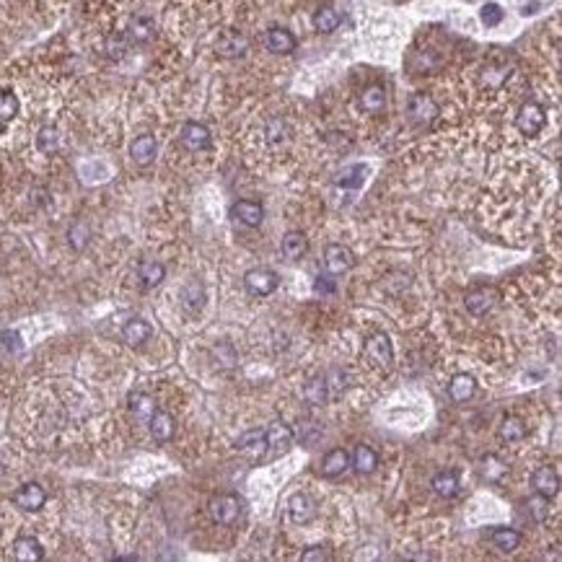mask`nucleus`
I'll return each mask as SVG.
<instances>
[{"instance_id":"nucleus-2","label":"nucleus","mask_w":562,"mask_h":562,"mask_svg":"<svg viewBox=\"0 0 562 562\" xmlns=\"http://www.w3.org/2000/svg\"><path fill=\"white\" fill-rule=\"evenodd\" d=\"M244 285H246V291L251 296H272V293L278 291L280 278L278 272L270 270V267H254L244 275Z\"/></svg>"},{"instance_id":"nucleus-24","label":"nucleus","mask_w":562,"mask_h":562,"mask_svg":"<svg viewBox=\"0 0 562 562\" xmlns=\"http://www.w3.org/2000/svg\"><path fill=\"white\" fill-rule=\"evenodd\" d=\"M490 541L500 552H516L521 544V534L516 529H506V526H498L490 531Z\"/></svg>"},{"instance_id":"nucleus-46","label":"nucleus","mask_w":562,"mask_h":562,"mask_svg":"<svg viewBox=\"0 0 562 562\" xmlns=\"http://www.w3.org/2000/svg\"><path fill=\"white\" fill-rule=\"evenodd\" d=\"M3 342H6V348L14 350V353L21 350V337L16 335V332H3Z\"/></svg>"},{"instance_id":"nucleus-7","label":"nucleus","mask_w":562,"mask_h":562,"mask_svg":"<svg viewBox=\"0 0 562 562\" xmlns=\"http://www.w3.org/2000/svg\"><path fill=\"white\" fill-rule=\"evenodd\" d=\"M249 50V39L241 34V31H236V28H228L218 36V42H215V52L226 60H236V57H244Z\"/></svg>"},{"instance_id":"nucleus-39","label":"nucleus","mask_w":562,"mask_h":562,"mask_svg":"<svg viewBox=\"0 0 562 562\" xmlns=\"http://www.w3.org/2000/svg\"><path fill=\"white\" fill-rule=\"evenodd\" d=\"M16 114H19V99H16V93L0 88V122H11Z\"/></svg>"},{"instance_id":"nucleus-33","label":"nucleus","mask_w":562,"mask_h":562,"mask_svg":"<svg viewBox=\"0 0 562 562\" xmlns=\"http://www.w3.org/2000/svg\"><path fill=\"white\" fill-rule=\"evenodd\" d=\"M130 412L135 415V420H140V422H148L150 420V415L156 412V405H153V399L148 397V394H132L130 397Z\"/></svg>"},{"instance_id":"nucleus-11","label":"nucleus","mask_w":562,"mask_h":562,"mask_svg":"<svg viewBox=\"0 0 562 562\" xmlns=\"http://www.w3.org/2000/svg\"><path fill=\"white\" fill-rule=\"evenodd\" d=\"M288 516H291V521L293 524H298V526L311 524V521L316 519V503L308 498L306 492H296V495H291V500H288Z\"/></svg>"},{"instance_id":"nucleus-31","label":"nucleus","mask_w":562,"mask_h":562,"mask_svg":"<svg viewBox=\"0 0 562 562\" xmlns=\"http://www.w3.org/2000/svg\"><path fill=\"white\" fill-rule=\"evenodd\" d=\"M166 278V270L164 264L158 262H142L140 267H137V280H140L142 288H156L161 280Z\"/></svg>"},{"instance_id":"nucleus-44","label":"nucleus","mask_w":562,"mask_h":562,"mask_svg":"<svg viewBox=\"0 0 562 562\" xmlns=\"http://www.w3.org/2000/svg\"><path fill=\"white\" fill-rule=\"evenodd\" d=\"M329 549L327 547H308L303 555H301V560L303 562H321V560H329Z\"/></svg>"},{"instance_id":"nucleus-28","label":"nucleus","mask_w":562,"mask_h":562,"mask_svg":"<svg viewBox=\"0 0 562 562\" xmlns=\"http://www.w3.org/2000/svg\"><path fill=\"white\" fill-rule=\"evenodd\" d=\"M350 467H355L358 474H370V472L378 467V456L370 446H358L353 459H350Z\"/></svg>"},{"instance_id":"nucleus-5","label":"nucleus","mask_w":562,"mask_h":562,"mask_svg":"<svg viewBox=\"0 0 562 562\" xmlns=\"http://www.w3.org/2000/svg\"><path fill=\"white\" fill-rule=\"evenodd\" d=\"M407 114L415 125H430L438 117V104L427 93H412L407 101Z\"/></svg>"},{"instance_id":"nucleus-38","label":"nucleus","mask_w":562,"mask_h":562,"mask_svg":"<svg viewBox=\"0 0 562 562\" xmlns=\"http://www.w3.org/2000/svg\"><path fill=\"white\" fill-rule=\"evenodd\" d=\"M36 148L42 153H55L60 148V132L55 128H42L36 135Z\"/></svg>"},{"instance_id":"nucleus-3","label":"nucleus","mask_w":562,"mask_h":562,"mask_svg":"<svg viewBox=\"0 0 562 562\" xmlns=\"http://www.w3.org/2000/svg\"><path fill=\"white\" fill-rule=\"evenodd\" d=\"M241 516V500L236 495H218L210 500V519L218 526H234Z\"/></svg>"},{"instance_id":"nucleus-29","label":"nucleus","mask_w":562,"mask_h":562,"mask_svg":"<svg viewBox=\"0 0 562 562\" xmlns=\"http://www.w3.org/2000/svg\"><path fill=\"white\" fill-rule=\"evenodd\" d=\"M122 337H125V342L128 345H132V348H137V345H142V342H148L150 337V324L142 319H132L125 324V329H122Z\"/></svg>"},{"instance_id":"nucleus-18","label":"nucleus","mask_w":562,"mask_h":562,"mask_svg":"<svg viewBox=\"0 0 562 562\" xmlns=\"http://www.w3.org/2000/svg\"><path fill=\"white\" fill-rule=\"evenodd\" d=\"M156 153H158V142L153 135H140L130 145V156H132V161L137 166H148L156 158Z\"/></svg>"},{"instance_id":"nucleus-26","label":"nucleus","mask_w":562,"mask_h":562,"mask_svg":"<svg viewBox=\"0 0 562 562\" xmlns=\"http://www.w3.org/2000/svg\"><path fill=\"white\" fill-rule=\"evenodd\" d=\"M303 397H306V402L308 405H313V407H321V405H327L329 402V386H327V378L324 376H316V378H311L306 384V389H303Z\"/></svg>"},{"instance_id":"nucleus-30","label":"nucleus","mask_w":562,"mask_h":562,"mask_svg":"<svg viewBox=\"0 0 562 562\" xmlns=\"http://www.w3.org/2000/svg\"><path fill=\"white\" fill-rule=\"evenodd\" d=\"M340 14H337L335 8L332 6H324V8H319L316 14H313V28L316 31H321V34H332L337 26H340Z\"/></svg>"},{"instance_id":"nucleus-10","label":"nucleus","mask_w":562,"mask_h":562,"mask_svg":"<svg viewBox=\"0 0 562 562\" xmlns=\"http://www.w3.org/2000/svg\"><path fill=\"white\" fill-rule=\"evenodd\" d=\"M179 140H182V145H184L187 150L199 153V150L210 148L213 137H210V130H207L205 125H199V122H187L184 128H182V132H179Z\"/></svg>"},{"instance_id":"nucleus-12","label":"nucleus","mask_w":562,"mask_h":562,"mask_svg":"<svg viewBox=\"0 0 562 562\" xmlns=\"http://www.w3.org/2000/svg\"><path fill=\"white\" fill-rule=\"evenodd\" d=\"M231 215H234L239 223H244L246 228H259L264 221L262 205H259V202H251V199H239V202H234Z\"/></svg>"},{"instance_id":"nucleus-40","label":"nucleus","mask_w":562,"mask_h":562,"mask_svg":"<svg viewBox=\"0 0 562 562\" xmlns=\"http://www.w3.org/2000/svg\"><path fill=\"white\" fill-rule=\"evenodd\" d=\"M267 140H270L272 148H280L285 142L291 140V132H288V125L283 120H272L270 128H267Z\"/></svg>"},{"instance_id":"nucleus-20","label":"nucleus","mask_w":562,"mask_h":562,"mask_svg":"<svg viewBox=\"0 0 562 562\" xmlns=\"http://www.w3.org/2000/svg\"><path fill=\"white\" fill-rule=\"evenodd\" d=\"M474 392H477V381H474L469 373H456V376L451 378L449 397L454 399V402H467V399L474 397Z\"/></svg>"},{"instance_id":"nucleus-6","label":"nucleus","mask_w":562,"mask_h":562,"mask_svg":"<svg viewBox=\"0 0 562 562\" xmlns=\"http://www.w3.org/2000/svg\"><path fill=\"white\" fill-rule=\"evenodd\" d=\"M324 267H327L329 275H342V272L355 267V254L342 244H329L324 249Z\"/></svg>"},{"instance_id":"nucleus-1","label":"nucleus","mask_w":562,"mask_h":562,"mask_svg":"<svg viewBox=\"0 0 562 562\" xmlns=\"http://www.w3.org/2000/svg\"><path fill=\"white\" fill-rule=\"evenodd\" d=\"M544 125H547V112H544V107H539L536 101L524 104V107L519 109V114H516V128H519L526 137H536L541 130H544Z\"/></svg>"},{"instance_id":"nucleus-14","label":"nucleus","mask_w":562,"mask_h":562,"mask_svg":"<svg viewBox=\"0 0 562 562\" xmlns=\"http://www.w3.org/2000/svg\"><path fill=\"white\" fill-rule=\"evenodd\" d=\"M531 484H534V490L539 492L541 498H555L557 492H560V477H557V472L552 467H539L534 472V477H531Z\"/></svg>"},{"instance_id":"nucleus-8","label":"nucleus","mask_w":562,"mask_h":562,"mask_svg":"<svg viewBox=\"0 0 562 562\" xmlns=\"http://www.w3.org/2000/svg\"><path fill=\"white\" fill-rule=\"evenodd\" d=\"M44 503H47V492H44L36 482L21 484V487L14 492V506L21 508V511H26V513L42 511Z\"/></svg>"},{"instance_id":"nucleus-19","label":"nucleus","mask_w":562,"mask_h":562,"mask_svg":"<svg viewBox=\"0 0 562 562\" xmlns=\"http://www.w3.org/2000/svg\"><path fill=\"white\" fill-rule=\"evenodd\" d=\"M308 251V239L301 231H288V234L283 236V254L285 259H293V262H298V259H303Z\"/></svg>"},{"instance_id":"nucleus-4","label":"nucleus","mask_w":562,"mask_h":562,"mask_svg":"<svg viewBox=\"0 0 562 562\" xmlns=\"http://www.w3.org/2000/svg\"><path fill=\"white\" fill-rule=\"evenodd\" d=\"M365 355H368V360L376 365V368L389 370L394 365V345H392V340H389L384 332H378V335L368 337V342H365Z\"/></svg>"},{"instance_id":"nucleus-37","label":"nucleus","mask_w":562,"mask_h":562,"mask_svg":"<svg viewBox=\"0 0 562 562\" xmlns=\"http://www.w3.org/2000/svg\"><path fill=\"white\" fill-rule=\"evenodd\" d=\"M293 438H298L301 443H306V446H313V443L321 438V425H316L313 420H303L298 422V430L293 433Z\"/></svg>"},{"instance_id":"nucleus-34","label":"nucleus","mask_w":562,"mask_h":562,"mask_svg":"<svg viewBox=\"0 0 562 562\" xmlns=\"http://www.w3.org/2000/svg\"><path fill=\"white\" fill-rule=\"evenodd\" d=\"M365 174H368V169H365L363 164H355L350 166V169H345L340 174V179H337V187H342V189H360L365 182Z\"/></svg>"},{"instance_id":"nucleus-13","label":"nucleus","mask_w":562,"mask_h":562,"mask_svg":"<svg viewBox=\"0 0 562 562\" xmlns=\"http://www.w3.org/2000/svg\"><path fill=\"white\" fill-rule=\"evenodd\" d=\"M264 435H267V446H270L272 454H285V451L293 446V430L285 422H272L267 430H264Z\"/></svg>"},{"instance_id":"nucleus-21","label":"nucleus","mask_w":562,"mask_h":562,"mask_svg":"<svg viewBox=\"0 0 562 562\" xmlns=\"http://www.w3.org/2000/svg\"><path fill=\"white\" fill-rule=\"evenodd\" d=\"M464 303H467V311H469V313H474V316H482V313L490 311L492 303H495V293L487 291V288H479V291L467 293Z\"/></svg>"},{"instance_id":"nucleus-45","label":"nucleus","mask_w":562,"mask_h":562,"mask_svg":"<svg viewBox=\"0 0 562 562\" xmlns=\"http://www.w3.org/2000/svg\"><path fill=\"white\" fill-rule=\"evenodd\" d=\"M85 241H88V231L83 226H78V231H71V244L76 249H83Z\"/></svg>"},{"instance_id":"nucleus-22","label":"nucleus","mask_w":562,"mask_h":562,"mask_svg":"<svg viewBox=\"0 0 562 562\" xmlns=\"http://www.w3.org/2000/svg\"><path fill=\"white\" fill-rule=\"evenodd\" d=\"M153 34H156V26H153V21L145 19V16L132 19L128 26V39L135 44H148L150 39H153Z\"/></svg>"},{"instance_id":"nucleus-25","label":"nucleus","mask_w":562,"mask_h":562,"mask_svg":"<svg viewBox=\"0 0 562 562\" xmlns=\"http://www.w3.org/2000/svg\"><path fill=\"white\" fill-rule=\"evenodd\" d=\"M182 306H184L187 313H199L202 311V306H205V288L199 283H189L182 291Z\"/></svg>"},{"instance_id":"nucleus-41","label":"nucleus","mask_w":562,"mask_h":562,"mask_svg":"<svg viewBox=\"0 0 562 562\" xmlns=\"http://www.w3.org/2000/svg\"><path fill=\"white\" fill-rule=\"evenodd\" d=\"M479 19H482L484 26H498V24L503 21V8H500L498 3H487V6H482V11H479Z\"/></svg>"},{"instance_id":"nucleus-16","label":"nucleus","mask_w":562,"mask_h":562,"mask_svg":"<svg viewBox=\"0 0 562 562\" xmlns=\"http://www.w3.org/2000/svg\"><path fill=\"white\" fill-rule=\"evenodd\" d=\"M14 557L24 562H39L44 560V547L36 536H19L14 541Z\"/></svg>"},{"instance_id":"nucleus-36","label":"nucleus","mask_w":562,"mask_h":562,"mask_svg":"<svg viewBox=\"0 0 562 562\" xmlns=\"http://www.w3.org/2000/svg\"><path fill=\"white\" fill-rule=\"evenodd\" d=\"M526 435V425H524V420L521 417H506L503 420V425H500V438L508 443L513 441H521Z\"/></svg>"},{"instance_id":"nucleus-35","label":"nucleus","mask_w":562,"mask_h":562,"mask_svg":"<svg viewBox=\"0 0 562 562\" xmlns=\"http://www.w3.org/2000/svg\"><path fill=\"white\" fill-rule=\"evenodd\" d=\"M479 467H482V477L487 479V482H500V479L506 477L508 467L503 462H500L498 456H484L482 462H479Z\"/></svg>"},{"instance_id":"nucleus-43","label":"nucleus","mask_w":562,"mask_h":562,"mask_svg":"<svg viewBox=\"0 0 562 562\" xmlns=\"http://www.w3.org/2000/svg\"><path fill=\"white\" fill-rule=\"evenodd\" d=\"M125 50H128V44H125V39H122V36H109V39H107V55L109 57L120 60V57L125 55Z\"/></svg>"},{"instance_id":"nucleus-17","label":"nucleus","mask_w":562,"mask_h":562,"mask_svg":"<svg viewBox=\"0 0 562 562\" xmlns=\"http://www.w3.org/2000/svg\"><path fill=\"white\" fill-rule=\"evenodd\" d=\"M267 50L275 52V55H291L293 50H296V36L288 31V28L283 26H272L270 31H267Z\"/></svg>"},{"instance_id":"nucleus-27","label":"nucleus","mask_w":562,"mask_h":562,"mask_svg":"<svg viewBox=\"0 0 562 562\" xmlns=\"http://www.w3.org/2000/svg\"><path fill=\"white\" fill-rule=\"evenodd\" d=\"M348 467H350V454L345 449L329 451V454L324 456V462H321V472H324L327 477H337V474H342Z\"/></svg>"},{"instance_id":"nucleus-23","label":"nucleus","mask_w":562,"mask_h":562,"mask_svg":"<svg viewBox=\"0 0 562 562\" xmlns=\"http://www.w3.org/2000/svg\"><path fill=\"white\" fill-rule=\"evenodd\" d=\"M386 107V91L384 85H368L363 93H360V109L368 114L384 112Z\"/></svg>"},{"instance_id":"nucleus-9","label":"nucleus","mask_w":562,"mask_h":562,"mask_svg":"<svg viewBox=\"0 0 562 562\" xmlns=\"http://www.w3.org/2000/svg\"><path fill=\"white\" fill-rule=\"evenodd\" d=\"M236 451H239V454H244L246 459H251V462H259V459H264V456H267V451H270L264 430H249V433H244L241 438L236 441Z\"/></svg>"},{"instance_id":"nucleus-32","label":"nucleus","mask_w":562,"mask_h":562,"mask_svg":"<svg viewBox=\"0 0 562 562\" xmlns=\"http://www.w3.org/2000/svg\"><path fill=\"white\" fill-rule=\"evenodd\" d=\"M433 490L441 498H454L459 492V474L456 472H438L433 477Z\"/></svg>"},{"instance_id":"nucleus-42","label":"nucleus","mask_w":562,"mask_h":562,"mask_svg":"<svg viewBox=\"0 0 562 562\" xmlns=\"http://www.w3.org/2000/svg\"><path fill=\"white\" fill-rule=\"evenodd\" d=\"M313 293L316 296H335L337 293V280L332 275H319L313 283Z\"/></svg>"},{"instance_id":"nucleus-15","label":"nucleus","mask_w":562,"mask_h":562,"mask_svg":"<svg viewBox=\"0 0 562 562\" xmlns=\"http://www.w3.org/2000/svg\"><path fill=\"white\" fill-rule=\"evenodd\" d=\"M148 427L156 443H169L174 438V417L169 412H164V410H156V412L150 415Z\"/></svg>"}]
</instances>
